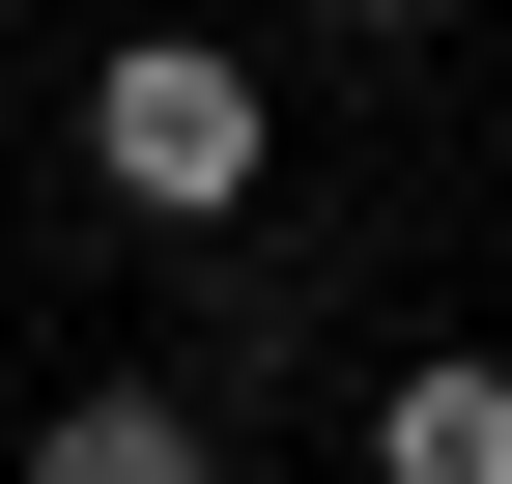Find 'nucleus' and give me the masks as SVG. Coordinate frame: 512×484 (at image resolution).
I'll list each match as a JSON object with an SVG mask.
<instances>
[{"label": "nucleus", "mask_w": 512, "mask_h": 484, "mask_svg": "<svg viewBox=\"0 0 512 484\" xmlns=\"http://www.w3.org/2000/svg\"><path fill=\"white\" fill-rule=\"evenodd\" d=\"M86 171H114L143 228H228V200H256V57H228V29H114V57H86Z\"/></svg>", "instance_id": "obj_1"}, {"label": "nucleus", "mask_w": 512, "mask_h": 484, "mask_svg": "<svg viewBox=\"0 0 512 484\" xmlns=\"http://www.w3.org/2000/svg\"><path fill=\"white\" fill-rule=\"evenodd\" d=\"M29 484H228V456H200V399H143V371H86V399L29 428Z\"/></svg>", "instance_id": "obj_2"}, {"label": "nucleus", "mask_w": 512, "mask_h": 484, "mask_svg": "<svg viewBox=\"0 0 512 484\" xmlns=\"http://www.w3.org/2000/svg\"><path fill=\"white\" fill-rule=\"evenodd\" d=\"M370 484H512V371H399L370 399Z\"/></svg>", "instance_id": "obj_3"}, {"label": "nucleus", "mask_w": 512, "mask_h": 484, "mask_svg": "<svg viewBox=\"0 0 512 484\" xmlns=\"http://www.w3.org/2000/svg\"><path fill=\"white\" fill-rule=\"evenodd\" d=\"M342 29H427V0H342Z\"/></svg>", "instance_id": "obj_4"}]
</instances>
